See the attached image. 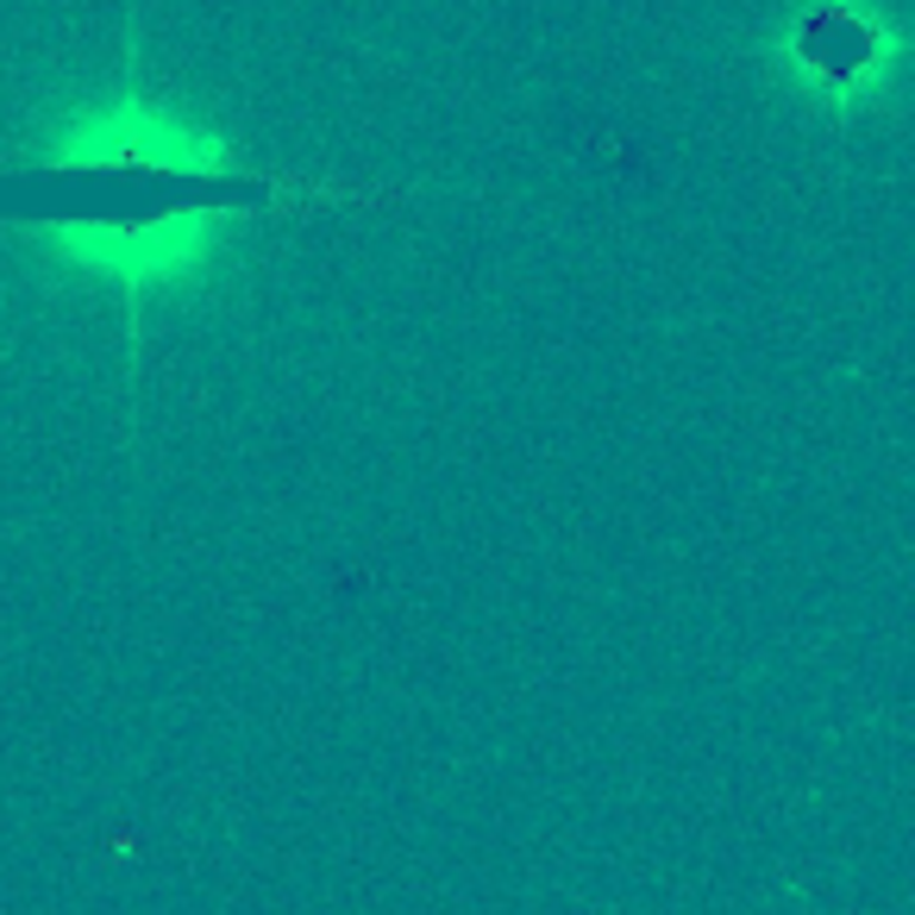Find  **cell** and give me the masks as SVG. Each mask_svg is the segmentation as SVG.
<instances>
[{
  "label": "cell",
  "mask_w": 915,
  "mask_h": 915,
  "mask_svg": "<svg viewBox=\"0 0 915 915\" xmlns=\"http://www.w3.org/2000/svg\"><path fill=\"white\" fill-rule=\"evenodd\" d=\"M308 201H370V189L276 177L227 163L208 144H177L170 132H94L38 163L0 170V227L44 232L113 270H163L177 245H194L201 227L251 220Z\"/></svg>",
  "instance_id": "cell-1"
},
{
  "label": "cell",
  "mask_w": 915,
  "mask_h": 915,
  "mask_svg": "<svg viewBox=\"0 0 915 915\" xmlns=\"http://www.w3.org/2000/svg\"><path fill=\"white\" fill-rule=\"evenodd\" d=\"M791 57H796V70H803L810 89L846 101V94H859L865 82L878 76V63L891 57V38L878 32V19L865 13V7L827 0V7H810V13L796 19Z\"/></svg>",
  "instance_id": "cell-2"
}]
</instances>
